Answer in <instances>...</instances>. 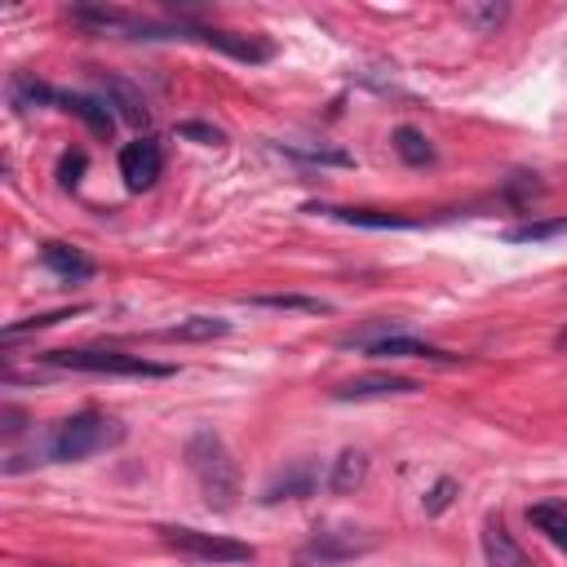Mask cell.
Segmentation results:
<instances>
[{
    "label": "cell",
    "mask_w": 567,
    "mask_h": 567,
    "mask_svg": "<svg viewBox=\"0 0 567 567\" xmlns=\"http://www.w3.org/2000/svg\"><path fill=\"white\" fill-rule=\"evenodd\" d=\"M186 470L195 474L208 509H235L244 478H239V465H235V456L217 430H195L186 439Z\"/></svg>",
    "instance_id": "6da1fadb"
},
{
    "label": "cell",
    "mask_w": 567,
    "mask_h": 567,
    "mask_svg": "<svg viewBox=\"0 0 567 567\" xmlns=\"http://www.w3.org/2000/svg\"><path fill=\"white\" fill-rule=\"evenodd\" d=\"M120 439H124V425H120L115 416H102V412L84 408V412L66 416V421H58V425L49 430L44 456H49V461H84V456H93V452H102V447H115Z\"/></svg>",
    "instance_id": "7a4b0ae2"
},
{
    "label": "cell",
    "mask_w": 567,
    "mask_h": 567,
    "mask_svg": "<svg viewBox=\"0 0 567 567\" xmlns=\"http://www.w3.org/2000/svg\"><path fill=\"white\" fill-rule=\"evenodd\" d=\"M159 540L190 558V563H213V567H230V563H252L257 549L248 540L235 536H217V532H199V527H159Z\"/></svg>",
    "instance_id": "3957f363"
},
{
    "label": "cell",
    "mask_w": 567,
    "mask_h": 567,
    "mask_svg": "<svg viewBox=\"0 0 567 567\" xmlns=\"http://www.w3.org/2000/svg\"><path fill=\"white\" fill-rule=\"evenodd\" d=\"M53 368H71V372H106V377H173L168 363H151L142 354H124V350H49L40 354Z\"/></svg>",
    "instance_id": "277c9868"
},
{
    "label": "cell",
    "mask_w": 567,
    "mask_h": 567,
    "mask_svg": "<svg viewBox=\"0 0 567 567\" xmlns=\"http://www.w3.org/2000/svg\"><path fill=\"white\" fill-rule=\"evenodd\" d=\"M159 168H164V155H159L155 137H137V142L120 146V177H124L128 190H151Z\"/></svg>",
    "instance_id": "5b68a950"
},
{
    "label": "cell",
    "mask_w": 567,
    "mask_h": 567,
    "mask_svg": "<svg viewBox=\"0 0 567 567\" xmlns=\"http://www.w3.org/2000/svg\"><path fill=\"white\" fill-rule=\"evenodd\" d=\"M186 35L204 40L208 49H221L235 62H270L275 58L270 40H252V35H235V31H213V27H186Z\"/></svg>",
    "instance_id": "8992f818"
},
{
    "label": "cell",
    "mask_w": 567,
    "mask_h": 567,
    "mask_svg": "<svg viewBox=\"0 0 567 567\" xmlns=\"http://www.w3.org/2000/svg\"><path fill=\"white\" fill-rule=\"evenodd\" d=\"M363 354H372V359H430V363H456V354H447V350H439V346H430V341H416V337H408L403 328H394V332L368 341Z\"/></svg>",
    "instance_id": "52a82bcc"
},
{
    "label": "cell",
    "mask_w": 567,
    "mask_h": 567,
    "mask_svg": "<svg viewBox=\"0 0 567 567\" xmlns=\"http://www.w3.org/2000/svg\"><path fill=\"white\" fill-rule=\"evenodd\" d=\"M368 545H372V540H359V536H350V532H315V536L301 545L297 563H301V567H310V563L328 567V563H341V558H350V554H363Z\"/></svg>",
    "instance_id": "ba28073f"
},
{
    "label": "cell",
    "mask_w": 567,
    "mask_h": 567,
    "mask_svg": "<svg viewBox=\"0 0 567 567\" xmlns=\"http://www.w3.org/2000/svg\"><path fill=\"white\" fill-rule=\"evenodd\" d=\"M315 483H319V465H315V461H297V465H288L284 474H275V478L261 487V505H275V501H301V496L315 492Z\"/></svg>",
    "instance_id": "9c48e42d"
},
{
    "label": "cell",
    "mask_w": 567,
    "mask_h": 567,
    "mask_svg": "<svg viewBox=\"0 0 567 567\" xmlns=\"http://www.w3.org/2000/svg\"><path fill=\"white\" fill-rule=\"evenodd\" d=\"M412 390H416V381H412V377L372 372V377H354V381L337 385V390H332V399H354V403H363V399H390V394H412Z\"/></svg>",
    "instance_id": "30bf717a"
},
{
    "label": "cell",
    "mask_w": 567,
    "mask_h": 567,
    "mask_svg": "<svg viewBox=\"0 0 567 567\" xmlns=\"http://www.w3.org/2000/svg\"><path fill=\"white\" fill-rule=\"evenodd\" d=\"M97 89H102V102L120 111V120H128V124H137V128H146V124H151V111H146L142 93H137L128 80H120V75H111V71H106V75H97Z\"/></svg>",
    "instance_id": "8fae6325"
},
{
    "label": "cell",
    "mask_w": 567,
    "mask_h": 567,
    "mask_svg": "<svg viewBox=\"0 0 567 567\" xmlns=\"http://www.w3.org/2000/svg\"><path fill=\"white\" fill-rule=\"evenodd\" d=\"M478 545H483L487 567H532V563H527V554L518 549V540L505 532V523H501V518H487V523H483Z\"/></svg>",
    "instance_id": "7c38bea8"
},
{
    "label": "cell",
    "mask_w": 567,
    "mask_h": 567,
    "mask_svg": "<svg viewBox=\"0 0 567 567\" xmlns=\"http://www.w3.org/2000/svg\"><path fill=\"white\" fill-rule=\"evenodd\" d=\"M58 102H62V111H71L93 137H111L115 111H111L102 97H93V93H58Z\"/></svg>",
    "instance_id": "4fadbf2b"
},
{
    "label": "cell",
    "mask_w": 567,
    "mask_h": 567,
    "mask_svg": "<svg viewBox=\"0 0 567 567\" xmlns=\"http://www.w3.org/2000/svg\"><path fill=\"white\" fill-rule=\"evenodd\" d=\"M527 523L558 554H567V501H536V505H527Z\"/></svg>",
    "instance_id": "5bb4252c"
},
{
    "label": "cell",
    "mask_w": 567,
    "mask_h": 567,
    "mask_svg": "<svg viewBox=\"0 0 567 567\" xmlns=\"http://www.w3.org/2000/svg\"><path fill=\"white\" fill-rule=\"evenodd\" d=\"M40 261H44L58 279H71V284H80V279L93 275V261H89L80 248H71V244H44V248H40Z\"/></svg>",
    "instance_id": "9a60e30c"
},
{
    "label": "cell",
    "mask_w": 567,
    "mask_h": 567,
    "mask_svg": "<svg viewBox=\"0 0 567 567\" xmlns=\"http://www.w3.org/2000/svg\"><path fill=\"white\" fill-rule=\"evenodd\" d=\"M226 332H230V319H221V315H190V319L164 328L159 337L164 341H213V337H226Z\"/></svg>",
    "instance_id": "2e32d148"
},
{
    "label": "cell",
    "mask_w": 567,
    "mask_h": 567,
    "mask_svg": "<svg viewBox=\"0 0 567 567\" xmlns=\"http://www.w3.org/2000/svg\"><path fill=\"white\" fill-rule=\"evenodd\" d=\"M49 102H58V93H53L44 80H35V75H27V71H18V75L9 80V106H13V111H40V106H49Z\"/></svg>",
    "instance_id": "e0dca14e"
},
{
    "label": "cell",
    "mask_w": 567,
    "mask_h": 567,
    "mask_svg": "<svg viewBox=\"0 0 567 567\" xmlns=\"http://www.w3.org/2000/svg\"><path fill=\"white\" fill-rule=\"evenodd\" d=\"M363 474H368V456H363L359 447H346V452L332 461V470H328V487H332V492H354V487L363 483Z\"/></svg>",
    "instance_id": "ac0fdd59"
},
{
    "label": "cell",
    "mask_w": 567,
    "mask_h": 567,
    "mask_svg": "<svg viewBox=\"0 0 567 567\" xmlns=\"http://www.w3.org/2000/svg\"><path fill=\"white\" fill-rule=\"evenodd\" d=\"M394 151H399V159H408V164H434V146H430V137L421 133V128H412V124H399L394 128Z\"/></svg>",
    "instance_id": "d6986e66"
},
{
    "label": "cell",
    "mask_w": 567,
    "mask_h": 567,
    "mask_svg": "<svg viewBox=\"0 0 567 567\" xmlns=\"http://www.w3.org/2000/svg\"><path fill=\"white\" fill-rule=\"evenodd\" d=\"M248 306H261V310H301V315H328V301H319V297H301V292H261V297H248Z\"/></svg>",
    "instance_id": "ffe728a7"
},
{
    "label": "cell",
    "mask_w": 567,
    "mask_h": 567,
    "mask_svg": "<svg viewBox=\"0 0 567 567\" xmlns=\"http://www.w3.org/2000/svg\"><path fill=\"white\" fill-rule=\"evenodd\" d=\"M279 151L284 155H292V159H301V164H332V168H350L354 159L346 155V151H337V146H301V142H279Z\"/></svg>",
    "instance_id": "44dd1931"
},
{
    "label": "cell",
    "mask_w": 567,
    "mask_h": 567,
    "mask_svg": "<svg viewBox=\"0 0 567 567\" xmlns=\"http://www.w3.org/2000/svg\"><path fill=\"white\" fill-rule=\"evenodd\" d=\"M177 137H186V142H195V146H221V142H226V133L213 128V124H204V120H182V124H177Z\"/></svg>",
    "instance_id": "7402d4cb"
},
{
    "label": "cell",
    "mask_w": 567,
    "mask_h": 567,
    "mask_svg": "<svg viewBox=\"0 0 567 567\" xmlns=\"http://www.w3.org/2000/svg\"><path fill=\"white\" fill-rule=\"evenodd\" d=\"M456 492H461V483H456V478H439V483L421 496V509H425V514H443V509L456 501Z\"/></svg>",
    "instance_id": "603a6c76"
},
{
    "label": "cell",
    "mask_w": 567,
    "mask_h": 567,
    "mask_svg": "<svg viewBox=\"0 0 567 567\" xmlns=\"http://www.w3.org/2000/svg\"><path fill=\"white\" fill-rule=\"evenodd\" d=\"M461 18L478 31H492L496 22H505V4H461Z\"/></svg>",
    "instance_id": "cb8c5ba5"
},
{
    "label": "cell",
    "mask_w": 567,
    "mask_h": 567,
    "mask_svg": "<svg viewBox=\"0 0 567 567\" xmlns=\"http://www.w3.org/2000/svg\"><path fill=\"white\" fill-rule=\"evenodd\" d=\"M567 230V217H554V221H532V226H518V230H509L505 239H514V244H536V239H549V235H563Z\"/></svg>",
    "instance_id": "d4e9b609"
},
{
    "label": "cell",
    "mask_w": 567,
    "mask_h": 567,
    "mask_svg": "<svg viewBox=\"0 0 567 567\" xmlns=\"http://www.w3.org/2000/svg\"><path fill=\"white\" fill-rule=\"evenodd\" d=\"M80 168H84V155H80V151L62 155V164H58V182H62V186H75V182H80V177H75Z\"/></svg>",
    "instance_id": "484cf974"
}]
</instances>
